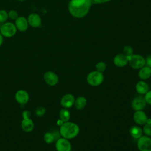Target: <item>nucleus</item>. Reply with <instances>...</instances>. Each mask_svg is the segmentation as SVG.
Masks as SVG:
<instances>
[{
  "mask_svg": "<svg viewBox=\"0 0 151 151\" xmlns=\"http://www.w3.org/2000/svg\"><path fill=\"white\" fill-rule=\"evenodd\" d=\"M1 34L5 37H11L16 33L17 28L15 25L11 22H6L1 27Z\"/></svg>",
  "mask_w": 151,
  "mask_h": 151,
  "instance_id": "nucleus-5",
  "label": "nucleus"
},
{
  "mask_svg": "<svg viewBox=\"0 0 151 151\" xmlns=\"http://www.w3.org/2000/svg\"><path fill=\"white\" fill-rule=\"evenodd\" d=\"M8 17V13L5 10H0V23L5 22Z\"/></svg>",
  "mask_w": 151,
  "mask_h": 151,
  "instance_id": "nucleus-27",
  "label": "nucleus"
},
{
  "mask_svg": "<svg viewBox=\"0 0 151 151\" xmlns=\"http://www.w3.org/2000/svg\"><path fill=\"white\" fill-rule=\"evenodd\" d=\"M60 119L64 122H68L70 119V113L66 109H61L59 113Z\"/></svg>",
  "mask_w": 151,
  "mask_h": 151,
  "instance_id": "nucleus-21",
  "label": "nucleus"
},
{
  "mask_svg": "<svg viewBox=\"0 0 151 151\" xmlns=\"http://www.w3.org/2000/svg\"><path fill=\"white\" fill-rule=\"evenodd\" d=\"M96 71H99L100 73H103L106 68V64H105V63L103 61L99 62L96 65Z\"/></svg>",
  "mask_w": 151,
  "mask_h": 151,
  "instance_id": "nucleus-24",
  "label": "nucleus"
},
{
  "mask_svg": "<svg viewBox=\"0 0 151 151\" xmlns=\"http://www.w3.org/2000/svg\"><path fill=\"white\" fill-rule=\"evenodd\" d=\"M151 76V68L147 66H144L141 68L139 71V77L142 80H147Z\"/></svg>",
  "mask_w": 151,
  "mask_h": 151,
  "instance_id": "nucleus-18",
  "label": "nucleus"
},
{
  "mask_svg": "<svg viewBox=\"0 0 151 151\" xmlns=\"http://www.w3.org/2000/svg\"><path fill=\"white\" fill-rule=\"evenodd\" d=\"M137 147L140 151H151V139L147 136H142L138 139Z\"/></svg>",
  "mask_w": 151,
  "mask_h": 151,
  "instance_id": "nucleus-6",
  "label": "nucleus"
},
{
  "mask_svg": "<svg viewBox=\"0 0 151 151\" xmlns=\"http://www.w3.org/2000/svg\"><path fill=\"white\" fill-rule=\"evenodd\" d=\"M145 101H146V103H148L149 104L151 105V90L148 91L145 94Z\"/></svg>",
  "mask_w": 151,
  "mask_h": 151,
  "instance_id": "nucleus-29",
  "label": "nucleus"
},
{
  "mask_svg": "<svg viewBox=\"0 0 151 151\" xmlns=\"http://www.w3.org/2000/svg\"><path fill=\"white\" fill-rule=\"evenodd\" d=\"M1 24H0V29H1Z\"/></svg>",
  "mask_w": 151,
  "mask_h": 151,
  "instance_id": "nucleus-36",
  "label": "nucleus"
},
{
  "mask_svg": "<svg viewBox=\"0 0 151 151\" xmlns=\"http://www.w3.org/2000/svg\"><path fill=\"white\" fill-rule=\"evenodd\" d=\"M143 131L146 136L149 137L151 136V123H145L143 126Z\"/></svg>",
  "mask_w": 151,
  "mask_h": 151,
  "instance_id": "nucleus-25",
  "label": "nucleus"
},
{
  "mask_svg": "<svg viewBox=\"0 0 151 151\" xmlns=\"http://www.w3.org/2000/svg\"><path fill=\"white\" fill-rule=\"evenodd\" d=\"M18 1H24V0H18Z\"/></svg>",
  "mask_w": 151,
  "mask_h": 151,
  "instance_id": "nucleus-35",
  "label": "nucleus"
},
{
  "mask_svg": "<svg viewBox=\"0 0 151 151\" xmlns=\"http://www.w3.org/2000/svg\"><path fill=\"white\" fill-rule=\"evenodd\" d=\"M146 105L145 97L143 96H137L135 97L132 102V107L133 110L136 111L142 110Z\"/></svg>",
  "mask_w": 151,
  "mask_h": 151,
  "instance_id": "nucleus-9",
  "label": "nucleus"
},
{
  "mask_svg": "<svg viewBox=\"0 0 151 151\" xmlns=\"http://www.w3.org/2000/svg\"><path fill=\"white\" fill-rule=\"evenodd\" d=\"M15 27L20 31H25L27 29L28 22L24 17H19L15 19Z\"/></svg>",
  "mask_w": 151,
  "mask_h": 151,
  "instance_id": "nucleus-14",
  "label": "nucleus"
},
{
  "mask_svg": "<svg viewBox=\"0 0 151 151\" xmlns=\"http://www.w3.org/2000/svg\"><path fill=\"white\" fill-rule=\"evenodd\" d=\"M93 4L92 0H70L68 8L70 14L77 18L85 17Z\"/></svg>",
  "mask_w": 151,
  "mask_h": 151,
  "instance_id": "nucleus-1",
  "label": "nucleus"
},
{
  "mask_svg": "<svg viewBox=\"0 0 151 151\" xmlns=\"http://www.w3.org/2000/svg\"><path fill=\"white\" fill-rule=\"evenodd\" d=\"M145 64L150 68H151V54H149L147 56L145 60Z\"/></svg>",
  "mask_w": 151,
  "mask_h": 151,
  "instance_id": "nucleus-31",
  "label": "nucleus"
},
{
  "mask_svg": "<svg viewBox=\"0 0 151 151\" xmlns=\"http://www.w3.org/2000/svg\"><path fill=\"white\" fill-rule=\"evenodd\" d=\"M22 118L23 119H30L31 117V113L28 110H25L22 113Z\"/></svg>",
  "mask_w": 151,
  "mask_h": 151,
  "instance_id": "nucleus-30",
  "label": "nucleus"
},
{
  "mask_svg": "<svg viewBox=\"0 0 151 151\" xmlns=\"http://www.w3.org/2000/svg\"><path fill=\"white\" fill-rule=\"evenodd\" d=\"M79 130V127L77 124L73 122H64L60 126V134L63 138L71 139L77 136Z\"/></svg>",
  "mask_w": 151,
  "mask_h": 151,
  "instance_id": "nucleus-2",
  "label": "nucleus"
},
{
  "mask_svg": "<svg viewBox=\"0 0 151 151\" xmlns=\"http://www.w3.org/2000/svg\"><path fill=\"white\" fill-rule=\"evenodd\" d=\"M44 80L47 84L53 86L57 84L58 81V77L53 71H48L44 73Z\"/></svg>",
  "mask_w": 151,
  "mask_h": 151,
  "instance_id": "nucleus-8",
  "label": "nucleus"
},
{
  "mask_svg": "<svg viewBox=\"0 0 151 151\" xmlns=\"http://www.w3.org/2000/svg\"><path fill=\"white\" fill-rule=\"evenodd\" d=\"M63 123H64V122H63V121H62L61 119L58 120L57 121V124H58V126H60L63 124Z\"/></svg>",
  "mask_w": 151,
  "mask_h": 151,
  "instance_id": "nucleus-33",
  "label": "nucleus"
},
{
  "mask_svg": "<svg viewBox=\"0 0 151 151\" xmlns=\"http://www.w3.org/2000/svg\"><path fill=\"white\" fill-rule=\"evenodd\" d=\"M133 119L134 122L140 125L145 124L148 120L147 117L145 112L141 110L136 111L133 114Z\"/></svg>",
  "mask_w": 151,
  "mask_h": 151,
  "instance_id": "nucleus-12",
  "label": "nucleus"
},
{
  "mask_svg": "<svg viewBox=\"0 0 151 151\" xmlns=\"http://www.w3.org/2000/svg\"><path fill=\"white\" fill-rule=\"evenodd\" d=\"M55 148L57 151H71V145L68 139L59 138L56 141Z\"/></svg>",
  "mask_w": 151,
  "mask_h": 151,
  "instance_id": "nucleus-7",
  "label": "nucleus"
},
{
  "mask_svg": "<svg viewBox=\"0 0 151 151\" xmlns=\"http://www.w3.org/2000/svg\"><path fill=\"white\" fill-rule=\"evenodd\" d=\"M44 140L47 143H51L55 140V137L52 133L47 132L44 136Z\"/></svg>",
  "mask_w": 151,
  "mask_h": 151,
  "instance_id": "nucleus-22",
  "label": "nucleus"
},
{
  "mask_svg": "<svg viewBox=\"0 0 151 151\" xmlns=\"http://www.w3.org/2000/svg\"><path fill=\"white\" fill-rule=\"evenodd\" d=\"M3 35L0 33V46L2 45V42H3Z\"/></svg>",
  "mask_w": 151,
  "mask_h": 151,
  "instance_id": "nucleus-34",
  "label": "nucleus"
},
{
  "mask_svg": "<svg viewBox=\"0 0 151 151\" xmlns=\"http://www.w3.org/2000/svg\"><path fill=\"white\" fill-rule=\"evenodd\" d=\"M27 21L28 24L31 27L34 28L38 27L41 24V19L40 17L35 13H32L29 14V16L28 17Z\"/></svg>",
  "mask_w": 151,
  "mask_h": 151,
  "instance_id": "nucleus-15",
  "label": "nucleus"
},
{
  "mask_svg": "<svg viewBox=\"0 0 151 151\" xmlns=\"http://www.w3.org/2000/svg\"><path fill=\"white\" fill-rule=\"evenodd\" d=\"M8 17L13 20H15L18 17V13L17 11H14V10H11L9 11V12H8Z\"/></svg>",
  "mask_w": 151,
  "mask_h": 151,
  "instance_id": "nucleus-28",
  "label": "nucleus"
},
{
  "mask_svg": "<svg viewBox=\"0 0 151 151\" xmlns=\"http://www.w3.org/2000/svg\"><path fill=\"white\" fill-rule=\"evenodd\" d=\"M34 127L33 121L31 119H23L21 122L22 129L25 132H31Z\"/></svg>",
  "mask_w": 151,
  "mask_h": 151,
  "instance_id": "nucleus-16",
  "label": "nucleus"
},
{
  "mask_svg": "<svg viewBox=\"0 0 151 151\" xmlns=\"http://www.w3.org/2000/svg\"><path fill=\"white\" fill-rule=\"evenodd\" d=\"M130 135L134 139H139L142 136L143 131L142 129L137 126H133L129 129Z\"/></svg>",
  "mask_w": 151,
  "mask_h": 151,
  "instance_id": "nucleus-19",
  "label": "nucleus"
},
{
  "mask_svg": "<svg viewBox=\"0 0 151 151\" xmlns=\"http://www.w3.org/2000/svg\"><path fill=\"white\" fill-rule=\"evenodd\" d=\"M111 0H92L93 4H102L110 1Z\"/></svg>",
  "mask_w": 151,
  "mask_h": 151,
  "instance_id": "nucleus-32",
  "label": "nucleus"
},
{
  "mask_svg": "<svg viewBox=\"0 0 151 151\" xmlns=\"http://www.w3.org/2000/svg\"><path fill=\"white\" fill-rule=\"evenodd\" d=\"M35 115L38 117H42L45 113V109L42 106L38 107L36 109L35 111Z\"/></svg>",
  "mask_w": 151,
  "mask_h": 151,
  "instance_id": "nucleus-26",
  "label": "nucleus"
},
{
  "mask_svg": "<svg viewBox=\"0 0 151 151\" xmlns=\"http://www.w3.org/2000/svg\"><path fill=\"white\" fill-rule=\"evenodd\" d=\"M15 98L19 104H25L29 100V94L25 90H19L16 92Z\"/></svg>",
  "mask_w": 151,
  "mask_h": 151,
  "instance_id": "nucleus-10",
  "label": "nucleus"
},
{
  "mask_svg": "<svg viewBox=\"0 0 151 151\" xmlns=\"http://www.w3.org/2000/svg\"><path fill=\"white\" fill-rule=\"evenodd\" d=\"M123 54H124L125 55L127 56L128 58H129L130 56H132L133 54V48H132V47H130V45H126L123 48Z\"/></svg>",
  "mask_w": 151,
  "mask_h": 151,
  "instance_id": "nucleus-23",
  "label": "nucleus"
},
{
  "mask_svg": "<svg viewBox=\"0 0 151 151\" xmlns=\"http://www.w3.org/2000/svg\"><path fill=\"white\" fill-rule=\"evenodd\" d=\"M129 63L134 69H140L145 65V59L140 55L133 54L129 58Z\"/></svg>",
  "mask_w": 151,
  "mask_h": 151,
  "instance_id": "nucleus-4",
  "label": "nucleus"
},
{
  "mask_svg": "<svg viewBox=\"0 0 151 151\" xmlns=\"http://www.w3.org/2000/svg\"><path fill=\"white\" fill-rule=\"evenodd\" d=\"M87 100L83 96H79L76 99H75L74 101V106L78 110L83 109L86 105Z\"/></svg>",
  "mask_w": 151,
  "mask_h": 151,
  "instance_id": "nucleus-20",
  "label": "nucleus"
},
{
  "mask_svg": "<svg viewBox=\"0 0 151 151\" xmlns=\"http://www.w3.org/2000/svg\"><path fill=\"white\" fill-rule=\"evenodd\" d=\"M74 101L75 98L73 95L71 94H66L62 97L60 103L63 107L68 109L70 108L71 106H73V104H74Z\"/></svg>",
  "mask_w": 151,
  "mask_h": 151,
  "instance_id": "nucleus-11",
  "label": "nucleus"
},
{
  "mask_svg": "<svg viewBox=\"0 0 151 151\" xmlns=\"http://www.w3.org/2000/svg\"><path fill=\"white\" fill-rule=\"evenodd\" d=\"M104 80V76L102 73L97 71H93L90 72L87 77V83L92 86H97L102 83Z\"/></svg>",
  "mask_w": 151,
  "mask_h": 151,
  "instance_id": "nucleus-3",
  "label": "nucleus"
},
{
  "mask_svg": "<svg viewBox=\"0 0 151 151\" xmlns=\"http://www.w3.org/2000/svg\"><path fill=\"white\" fill-rule=\"evenodd\" d=\"M136 90L140 94H145L149 91V86L146 82L140 81L136 85Z\"/></svg>",
  "mask_w": 151,
  "mask_h": 151,
  "instance_id": "nucleus-17",
  "label": "nucleus"
},
{
  "mask_svg": "<svg viewBox=\"0 0 151 151\" xmlns=\"http://www.w3.org/2000/svg\"><path fill=\"white\" fill-rule=\"evenodd\" d=\"M113 62L116 66L122 67L129 63V58L123 54H119L114 57Z\"/></svg>",
  "mask_w": 151,
  "mask_h": 151,
  "instance_id": "nucleus-13",
  "label": "nucleus"
}]
</instances>
